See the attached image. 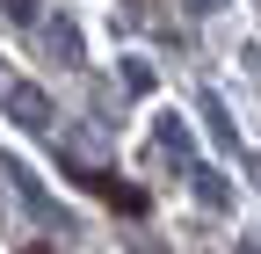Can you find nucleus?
Segmentation results:
<instances>
[{
  "instance_id": "obj_1",
  "label": "nucleus",
  "mask_w": 261,
  "mask_h": 254,
  "mask_svg": "<svg viewBox=\"0 0 261 254\" xmlns=\"http://www.w3.org/2000/svg\"><path fill=\"white\" fill-rule=\"evenodd\" d=\"M80 182H87V189H94V196H102L109 211H130V218L145 211V189H123L116 174H80Z\"/></svg>"
}]
</instances>
